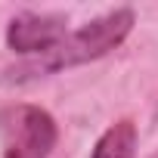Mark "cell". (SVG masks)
Returning a JSON list of instances; mask_svg holds the SVG:
<instances>
[{
	"instance_id": "obj_1",
	"label": "cell",
	"mask_w": 158,
	"mask_h": 158,
	"mask_svg": "<svg viewBox=\"0 0 158 158\" xmlns=\"http://www.w3.org/2000/svg\"><path fill=\"white\" fill-rule=\"evenodd\" d=\"M130 28H133V10H112L81 28L68 31L65 40L53 53H47L44 59L34 62V71H62L71 65L93 62V59L112 53L115 47H121L124 37L130 34Z\"/></svg>"
},
{
	"instance_id": "obj_2",
	"label": "cell",
	"mask_w": 158,
	"mask_h": 158,
	"mask_svg": "<svg viewBox=\"0 0 158 158\" xmlns=\"http://www.w3.org/2000/svg\"><path fill=\"white\" fill-rule=\"evenodd\" d=\"M59 130L47 109L16 102L0 109V149L3 158H50Z\"/></svg>"
},
{
	"instance_id": "obj_4",
	"label": "cell",
	"mask_w": 158,
	"mask_h": 158,
	"mask_svg": "<svg viewBox=\"0 0 158 158\" xmlns=\"http://www.w3.org/2000/svg\"><path fill=\"white\" fill-rule=\"evenodd\" d=\"M136 155V124L115 121L93 146V158H133Z\"/></svg>"
},
{
	"instance_id": "obj_5",
	"label": "cell",
	"mask_w": 158,
	"mask_h": 158,
	"mask_svg": "<svg viewBox=\"0 0 158 158\" xmlns=\"http://www.w3.org/2000/svg\"><path fill=\"white\" fill-rule=\"evenodd\" d=\"M152 158H158V152H155V155H152Z\"/></svg>"
},
{
	"instance_id": "obj_3",
	"label": "cell",
	"mask_w": 158,
	"mask_h": 158,
	"mask_svg": "<svg viewBox=\"0 0 158 158\" xmlns=\"http://www.w3.org/2000/svg\"><path fill=\"white\" fill-rule=\"evenodd\" d=\"M68 34V22L59 13H19L6 28V44L22 56H47Z\"/></svg>"
}]
</instances>
